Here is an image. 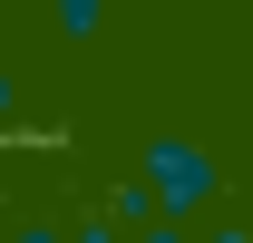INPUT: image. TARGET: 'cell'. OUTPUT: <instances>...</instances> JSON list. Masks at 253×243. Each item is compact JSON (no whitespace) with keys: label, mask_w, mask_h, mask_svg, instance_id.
<instances>
[{"label":"cell","mask_w":253,"mask_h":243,"mask_svg":"<svg viewBox=\"0 0 253 243\" xmlns=\"http://www.w3.org/2000/svg\"><path fill=\"white\" fill-rule=\"evenodd\" d=\"M97 30H107V10H88V0H68V10H59V39H97Z\"/></svg>","instance_id":"cell-1"}]
</instances>
